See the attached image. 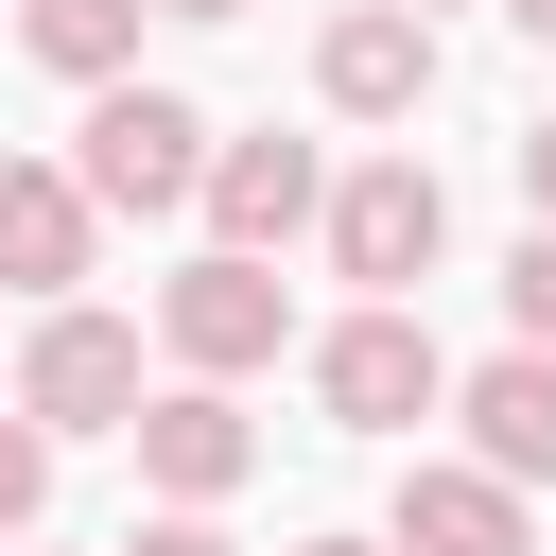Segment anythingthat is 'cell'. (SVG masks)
I'll use <instances>...</instances> for the list:
<instances>
[{
  "instance_id": "16",
  "label": "cell",
  "mask_w": 556,
  "mask_h": 556,
  "mask_svg": "<svg viewBox=\"0 0 556 556\" xmlns=\"http://www.w3.org/2000/svg\"><path fill=\"white\" fill-rule=\"evenodd\" d=\"M521 208H539V226H556V104H539V122H521Z\"/></svg>"
},
{
  "instance_id": "20",
  "label": "cell",
  "mask_w": 556,
  "mask_h": 556,
  "mask_svg": "<svg viewBox=\"0 0 556 556\" xmlns=\"http://www.w3.org/2000/svg\"><path fill=\"white\" fill-rule=\"evenodd\" d=\"M417 17H452V0H417Z\"/></svg>"
},
{
  "instance_id": "15",
  "label": "cell",
  "mask_w": 556,
  "mask_h": 556,
  "mask_svg": "<svg viewBox=\"0 0 556 556\" xmlns=\"http://www.w3.org/2000/svg\"><path fill=\"white\" fill-rule=\"evenodd\" d=\"M122 556H243V539H226V504H156V521H139Z\"/></svg>"
},
{
  "instance_id": "3",
  "label": "cell",
  "mask_w": 556,
  "mask_h": 556,
  "mask_svg": "<svg viewBox=\"0 0 556 556\" xmlns=\"http://www.w3.org/2000/svg\"><path fill=\"white\" fill-rule=\"evenodd\" d=\"M295 365H313L330 434H417V417H452V348L417 330V295H348Z\"/></svg>"
},
{
  "instance_id": "1",
  "label": "cell",
  "mask_w": 556,
  "mask_h": 556,
  "mask_svg": "<svg viewBox=\"0 0 556 556\" xmlns=\"http://www.w3.org/2000/svg\"><path fill=\"white\" fill-rule=\"evenodd\" d=\"M208 139H226V122H208L191 87H139V70H122V87H87L70 174L104 191V226H174V208H208Z\"/></svg>"
},
{
  "instance_id": "4",
  "label": "cell",
  "mask_w": 556,
  "mask_h": 556,
  "mask_svg": "<svg viewBox=\"0 0 556 556\" xmlns=\"http://www.w3.org/2000/svg\"><path fill=\"white\" fill-rule=\"evenodd\" d=\"M156 348H174L191 382H261V365L295 348V295H278V261H243V243H191V261L156 278Z\"/></svg>"
},
{
  "instance_id": "13",
  "label": "cell",
  "mask_w": 556,
  "mask_h": 556,
  "mask_svg": "<svg viewBox=\"0 0 556 556\" xmlns=\"http://www.w3.org/2000/svg\"><path fill=\"white\" fill-rule=\"evenodd\" d=\"M52 452H70V434H52V417H35L17 382H0V556H17L35 521H52Z\"/></svg>"
},
{
  "instance_id": "11",
  "label": "cell",
  "mask_w": 556,
  "mask_h": 556,
  "mask_svg": "<svg viewBox=\"0 0 556 556\" xmlns=\"http://www.w3.org/2000/svg\"><path fill=\"white\" fill-rule=\"evenodd\" d=\"M452 417H469V452L504 469V486H556V348H486V365H452Z\"/></svg>"
},
{
  "instance_id": "10",
  "label": "cell",
  "mask_w": 556,
  "mask_h": 556,
  "mask_svg": "<svg viewBox=\"0 0 556 556\" xmlns=\"http://www.w3.org/2000/svg\"><path fill=\"white\" fill-rule=\"evenodd\" d=\"M104 261V191L70 156H0V295H87Z\"/></svg>"
},
{
  "instance_id": "14",
  "label": "cell",
  "mask_w": 556,
  "mask_h": 556,
  "mask_svg": "<svg viewBox=\"0 0 556 556\" xmlns=\"http://www.w3.org/2000/svg\"><path fill=\"white\" fill-rule=\"evenodd\" d=\"M504 330H521V348H556V226H521V243H504Z\"/></svg>"
},
{
  "instance_id": "12",
  "label": "cell",
  "mask_w": 556,
  "mask_h": 556,
  "mask_svg": "<svg viewBox=\"0 0 556 556\" xmlns=\"http://www.w3.org/2000/svg\"><path fill=\"white\" fill-rule=\"evenodd\" d=\"M139 17H156V0H17V52H35L52 87H122V70H139Z\"/></svg>"
},
{
  "instance_id": "2",
  "label": "cell",
  "mask_w": 556,
  "mask_h": 556,
  "mask_svg": "<svg viewBox=\"0 0 556 556\" xmlns=\"http://www.w3.org/2000/svg\"><path fill=\"white\" fill-rule=\"evenodd\" d=\"M313 243H330L348 295H417V278L452 261V174H434L417 139H382V156L330 174V226H313Z\"/></svg>"
},
{
  "instance_id": "6",
  "label": "cell",
  "mask_w": 556,
  "mask_h": 556,
  "mask_svg": "<svg viewBox=\"0 0 556 556\" xmlns=\"http://www.w3.org/2000/svg\"><path fill=\"white\" fill-rule=\"evenodd\" d=\"M313 104L365 122V139H400V122L434 104V17H417V0H330V35H313Z\"/></svg>"
},
{
  "instance_id": "7",
  "label": "cell",
  "mask_w": 556,
  "mask_h": 556,
  "mask_svg": "<svg viewBox=\"0 0 556 556\" xmlns=\"http://www.w3.org/2000/svg\"><path fill=\"white\" fill-rule=\"evenodd\" d=\"M122 452H139V486H156V504H243L261 417H243V382H191V365H174V382L139 400V434H122Z\"/></svg>"
},
{
  "instance_id": "8",
  "label": "cell",
  "mask_w": 556,
  "mask_h": 556,
  "mask_svg": "<svg viewBox=\"0 0 556 556\" xmlns=\"http://www.w3.org/2000/svg\"><path fill=\"white\" fill-rule=\"evenodd\" d=\"M313 226H330V156H313V139H278V122L208 139V243L278 261V243H313Z\"/></svg>"
},
{
  "instance_id": "19",
  "label": "cell",
  "mask_w": 556,
  "mask_h": 556,
  "mask_svg": "<svg viewBox=\"0 0 556 556\" xmlns=\"http://www.w3.org/2000/svg\"><path fill=\"white\" fill-rule=\"evenodd\" d=\"M504 17H521V35H539V52H556V0H504Z\"/></svg>"
},
{
  "instance_id": "9",
  "label": "cell",
  "mask_w": 556,
  "mask_h": 556,
  "mask_svg": "<svg viewBox=\"0 0 556 556\" xmlns=\"http://www.w3.org/2000/svg\"><path fill=\"white\" fill-rule=\"evenodd\" d=\"M400 556H539V486H504L486 452H417L400 504H382Z\"/></svg>"
},
{
  "instance_id": "18",
  "label": "cell",
  "mask_w": 556,
  "mask_h": 556,
  "mask_svg": "<svg viewBox=\"0 0 556 556\" xmlns=\"http://www.w3.org/2000/svg\"><path fill=\"white\" fill-rule=\"evenodd\" d=\"M295 556H400V539H295Z\"/></svg>"
},
{
  "instance_id": "5",
  "label": "cell",
  "mask_w": 556,
  "mask_h": 556,
  "mask_svg": "<svg viewBox=\"0 0 556 556\" xmlns=\"http://www.w3.org/2000/svg\"><path fill=\"white\" fill-rule=\"evenodd\" d=\"M17 400H35L52 434H139L156 365H139V330H122L104 295H35V330H17Z\"/></svg>"
},
{
  "instance_id": "17",
  "label": "cell",
  "mask_w": 556,
  "mask_h": 556,
  "mask_svg": "<svg viewBox=\"0 0 556 556\" xmlns=\"http://www.w3.org/2000/svg\"><path fill=\"white\" fill-rule=\"evenodd\" d=\"M156 17H191V35H226V17H261V0H156Z\"/></svg>"
}]
</instances>
